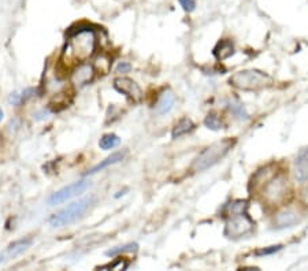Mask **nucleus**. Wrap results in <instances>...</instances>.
I'll use <instances>...</instances> for the list:
<instances>
[{
  "label": "nucleus",
  "instance_id": "1",
  "mask_svg": "<svg viewBox=\"0 0 308 271\" xmlns=\"http://www.w3.org/2000/svg\"><path fill=\"white\" fill-rule=\"evenodd\" d=\"M96 51V36L92 29H78L71 33L66 44L63 60L85 63Z\"/></svg>",
  "mask_w": 308,
  "mask_h": 271
},
{
  "label": "nucleus",
  "instance_id": "2",
  "mask_svg": "<svg viewBox=\"0 0 308 271\" xmlns=\"http://www.w3.org/2000/svg\"><path fill=\"white\" fill-rule=\"evenodd\" d=\"M93 201H95L93 196H88V197L80 199L78 201H73L62 211L53 214L52 217L48 219V224L51 227H62V226L73 224L80 218H83L84 214L93 204Z\"/></svg>",
  "mask_w": 308,
  "mask_h": 271
},
{
  "label": "nucleus",
  "instance_id": "3",
  "mask_svg": "<svg viewBox=\"0 0 308 271\" xmlns=\"http://www.w3.org/2000/svg\"><path fill=\"white\" fill-rule=\"evenodd\" d=\"M231 147H233V142L230 140H223V141L215 142L213 145H210L202 153H199V156L193 160L192 170L200 173V171L213 167L214 165H217L220 160L225 158Z\"/></svg>",
  "mask_w": 308,
  "mask_h": 271
},
{
  "label": "nucleus",
  "instance_id": "4",
  "mask_svg": "<svg viewBox=\"0 0 308 271\" xmlns=\"http://www.w3.org/2000/svg\"><path fill=\"white\" fill-rule=\"evenodd\" d=\"M230 85L243 90H255L273 84V78L261 70H243L234 73L229 80Z\"/></svg>",
  "mask_w": 308,
  "mask_h": 271
},
{
  "label": "nucleus",
  "instance_id": "5",
  "mask_svg": "<svg viewBox=\"0 0 308 271\" xmlns=\"http://www.w3.org/2000/svg\"><path fill=\"white\" fill-rule=\"evenodd\" d=\"M254 229V221L249 218L247 212H240L234 215H229L226 222L225 236L229 238H240L247 236Z\"/></svg>",
  "mask_w": 308,
  "mask_h": 271
},
{
  "label": "nucleus",
  "instance_id": "6",
  "mask_svg": "<svg viewBox=\"0 0 308 271\" xmlns=\"http://www.w3.org/2000/svg\"><path fill=\"white\" fill-rule=\"evenodd\" d=\"M90 186V182L84 180V181H77V182H73L70 185H67L65 188L56 190L55 193H52L51 196H48L47 203L49 206H58V204H62L65 201L70 200L73 197H77V196L83 195L84 192Z\"/></svg>",
  "mask_w": 308,
  "mask_h": 271
},
{
  "label": "nucleus",
  "instance_id": "7",
  "mask_svg": "<svg viewBox=\"0 0 308 271\" xmlns=\"http://www.w3.org/2000/svg\"><path fill=\"white\" fill-rule=\"evenodd\" d=\"M286 188H288V180L284 176H275L273 180L267 182L264 188V197L270 203H278L282 200L286 195Z\"/></svg>",
  "mask_w": 308,
  "mask_h": 271
},
{
  "label": "nucleus",
  "instance_id": "8",
  "mask_svg": "<svg viewBox=\"0 0 308 271\" xmlns=\"http://www.w3.org/2000/svg\"><path fill=\"white\" fill-rule=\"evenodd\" d=\"M114 88L117 89L121 93L126 94L129 99L133 101H140L142 99L141 88L137 85L133 80L128 78V77H119L115 78L114 81Z\"/></svg>",
  "mask_w": 308,
  "mask_h": 271
},
{
  "label": "nucleus",
  "instance_id": "9",
  "mask_svg": "<svg viewBox=\"0 0 308 271\" xmlns=\"http://www.w3.org/2000/svg\"><path fill=\"white\" fill-rule=\"evenodd\" d=\"M93 76H95L93 66L88 63H80V66L76 67V70L71 73V83L76 87H84L93 80Z\"/></svg>",
  "mask_w": 308,
  "mask_h": 271
},
{
  "label": "nucleus",
  "instance_id": "10",
  "mask_svg": "<svg viewBox=\"0 0 308 271\" xmlns=\"http://www.w3.org/2000/svg\"><path fill=\"white\" fill-rule=\"evenodd\" d=\"M295 178L299 182H306L308 180V148L299 153L295 162Z\"/></svg>",
  "mask_w": 308,
  "mask_h": 271
},
{
  "label": "nucleus",
  "instance_id": "11",
  "mask_svg": "<svg viewBox=\"0 0 308 271\" xmlns=\"http://www.w3.org/2000/svg\"><path fill=\"white\" fill-rule=\"evenodd\" d=\"M32 238H22V240H18V241L12 242L7 247L6 252L3 254V259L8 260V259H14L17 258L19 255H22L24 252H26L28 249L32 245Z\"/></svg>",
  "mask_w": 308,
  "mask_h": 271
},
{
  "label": "nucleus",
  "instance_id": "12",
  "mask_svg": "<svg viewBox=\"0 0 308 271\" xmlns=\"http://www.w3.org/2000/svg\"><path fill=\"white\" fill-rule=\"evenodd\" d=\"M300 221L299 218V212L295 210H284L277 214V217L274 219V224L278 229H285V227H291L293 225H296Z\"/></svg>",
  "mask_w": 308,
  "mask_h": 271
},
{
  "label": "nucleus",
  "instance_id": "13",
  "mask_svg": "<svg viewBox=\"0 0 308 271\" xmlns=\"http://www.w3.org/2000/svg\"><path fill=\"white\" fill-rule=\"evenodd\" d=\"M176 103V96L172 90H165L163 93L160 94L159 100L156 103V114L158 115H166L167 112H170L174 107Z\"/></svg>",
  "mask_w": 308,
  "mask_h": 271
},
{
  "label": "nucleus",
  "instance_id": "14",
  "mask_svg": "<svg viewBox=\"0 0 308 271\" xmlns=\"http://www.w3.org/2000/svg\"><path fill=\"white\" fill-rule=\"evenodd\" d=\"M124 158H125V152L113 153L111 156L106 158V159L103 160V162H100L99 165H96L95 167H92L88 173H85V176H93V174H96V173L104 170V169L108 167V166H113V165H115V163H119V162L124 159Z\"/></svg>",
  "mask_w": 308,
  "mask_h": 271
},
{
  "label": "nucleus",
  "instance_id": "15",
  "mask_svg": "<svg viewBox=\"0 0 308 271\" xmlns=\"http://www.w3.org/2000/svg\"><path fill=\"white\" fill-rule=\"evenodd\" d=\"M234 53V48H233V44L227 40H223V42L218 43V45L214 49V55L217 56L218 60H225L227 59L229 56H231Z\"/></svg>",
  "mask_w": 308,
  "mask_h": 271
},
{
  "label": "nucleus",
  "instance_id": "16",
  "mask_svg": "<svg viewBox=\"0 0 308 271\" xmlns=\"http://www.w3.org/2000/svg\"><path fill=\"white\" fill-rule=\"evenodd\" d=\"M195 128V125L193 122L188 118H182L179 122H178L176 126H174V129H173V138H178V137H181V136L186 135V133H189L192 132Z\"/></svg>",
  "mask_w": 308,
  "mask_h": 271
},
{
  "label": "nucleus",
  "instance_id": "17",
  "mask_svg": "<svg viewBox=\"0 0 308 271\" xmlns=\"http://www.w3.org/2000/svg\"><path fill=\"white\" fill-rule=\"evenodd\" d=\"M119 142H121V138H119L117 135H104L100 138L99 141V145H100L101 149H113V148L118 147Z\"/></svg>",
  "mask_w": 308,
  "mask_h": 271
},
{
  "label": "nucleus",
  "instance_id": "18",
  "mask_svg": "<svg viewBox=\"0 0 308 271\" xmlns=\"http://www.w3.org/2000/svg\"><path fill=\"white\" fill-rule=\"evenodd\" d=\"M247 210H248V203L244 200L233 201V203L227 204V207H226L227 217L229 215H234V214H240V212H247Z\"/></svg>",
  "mask_w": 308,
  "mask_h": 271
},
{
  "label": "nucleus",
  "instance_id": "19",
  "mask_svg": "<svg viewBox=\"0 0 308 271\" xmlns=\"http://www.w3.org/2000/svg\"><path fill=\"white\" fill-rule=\"evenodd\" d=\"M137 248H138V245L132 242V244L124 245V247H117L114 248V249H110V251H107L106 255L107 256H115V255L122 254V252H136Z\"/></svg>",
  "mask_w": 308,
  "mask_h": 271
},
{
  "label": "nucleus",
  "instance_id": "20",
  "mask_svg": "<svg viewBox=\"0 0 308 271\" xmlns=\"http://www.w3.org/2000/svg\"><path fill=\"white\" fill-rule=\"evenodd\" d=\"M204 125L211 130L222 129V122H220V119L215 114H208L207 118L204 119Z\"/></svg>",
  "mask_w": 308,
  "mask_h": 271
},
{
  "label": "nucleus",
  "instance_id": "21",
  "mask_svg": "<svg viewBox=\"0 0 308 271\" xmlns=\"http://www.w3.org/2000/svg\"><path fill=\"white\" fill-rule=\"evenodd\" d=\"M229 108H230V111L233 112L234 115H237V117L240 119H247V118H248V114H247V112H245V110H244L243 104L231 101L230 104H229Z\"/></svg>",
  "mask_w": 308,
  "mask_h": 271
},
{
  "label": "nucleus",
  "instance_id": "22",
  "mask_svg": "<svg viewBox=\"0 0 308 271\" xmlns=\"http://www.w3.org/2000/svg\"><path fill=\"white\" fill-rule=\"evenodd\" d=\"M178 3L184 8L185 11L192 12L196 8V0H178Z\"/></svg>",
  "mask_w": 308,
  "mask_h": 271
},
{
  "label": "nucleus",
  "instance_id": "23",
  "mask_svg": "<svg viewBox=\"0 0 308 271\" xmlns=\"http://www.w3.org/2000/svg\"><path fill=\"white\" fill-rule=\"evenodd\" d=\"M279 249H282V245H274V247H268V248H264V249H261V251H258L256 255L258 256H266V255H271V254H275V252H278Z\"/></svg>",
  "mask_w": 308,
  "mask_h": 271
},
{
  "label": "nucleus",
  "instance_id": "24",
  "mask_svg": "<svg viewBox=\"0 0 308 271\" xmlns=\"http://www.w3.org/2000/svg\"><path fill=\"white\" fill-rule=\"evenodd\" d=\"M128 263L126 262H124L122 259H119L117 260L115 263H113V265H107V266H103V267H99V269H101V270H106V269H113V270H115V269H118V267H121L122 270H126L128 269Z\"/></svg>",
  "mask_w": 308,
  "mask_h": 271
},
{
  "label": "nucleus",
  "instance_id": "25",
  "mask_svg": "<svg viewBox=\"0 0 308 271\" xmlns=\"http://www.w3.org/2000/svg\"><path fill=\"white\" fill-rule=\"evenodd\" d=\"M132 70V65L131 63H128V62H121L118 66H117V69L115 71L119 73V74H125V73H129Z\"/></svg>",
  "mask_w": 308,
  "mask_h": 271
},
{
  "label": "nucleus",
  "instance_id": "26",
  "mask_svg": "<svg viewBox=\"0 0 308 271\" xmlns=\"http://www.w3.org/2000/svg\"><path fill=\"white\" fill-rule=\"evenodd\" d=\"M302 200H303V203L306 204V206H308V186L306 189H304V190H303Z\"/></svg>",
  "mask_w": 308,
  "mask_h": 271
},
{
  "label": "nucleus",
  "instance_id": "27",
  "mask_svg": "<svg viewBox=\"0 0 308 271\" xmlns=\"http://www.w3.org/2000/svg\"><path fill=\"white\" fill-rule=\"evenodd\" d=\"M1 118H3V111L0 110V121H1Z\"/></svg>",
  "mask_w": 308,
  "mask_h": 271
}]
</instances>
